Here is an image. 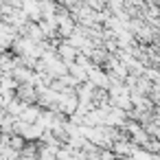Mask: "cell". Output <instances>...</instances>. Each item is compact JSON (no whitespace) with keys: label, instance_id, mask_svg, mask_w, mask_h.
<instances>
[{"label":"cell","instance_id":"obj_1","mask_svg":"<svg viewBox=\"0 0 160 160\" xmlns=\"http://www.w3.org/2000/svg\"><path fill=\"white\" fill-rule=\"evenodd\" d=\"M57 53H59V57L66 62V64H72L75 59H77V55L81 53L77 46H72L68 40H62V44H59V48H57Z\"/></svg>","mask_w":160,"mask_h":160},{"label":"cell","instance_id":"obj_2","mask_svg":"<svg viewBox=\"0 0 160 160\" xmlns=\"http://www.w3.org/2000/svg\"><path fill=\"white\" fill-rule=\"evenodd\" d=\"M42 105L40 103H29L27 105V110L20 114V118L22 121H27V123H35V121H40V116H42Z\"/></svg>","mask_w":160,"mask_h":160},{"label":"cell","instance_id":"obj_3","mask_svg":"<svg viewBox=\"0 0 160 160\" xmlns=\"http://www.w3.org/2000/svg\"><path fill=\"white\" fill-rule=\"evenodd\" d=\"M68 70H70V72H72V75H75L79 81H88V75H90V72H88V68H83L79 62H72V64H68Z\"/></svg>","mask_w":160,"mask_h":160}]
</instances>
